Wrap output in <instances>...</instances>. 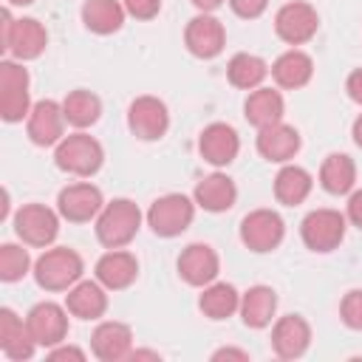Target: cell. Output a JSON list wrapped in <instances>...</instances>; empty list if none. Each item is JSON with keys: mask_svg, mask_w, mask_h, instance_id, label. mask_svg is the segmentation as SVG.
I'll return each instance as SVG.
<instances>
[{"mask_svg": "<svg viewBox=\"0 0 362 362\" xmlns=\"http://www.w3.org/2000/svg\"><path fill=\"white\" fill-rule=\"evenodd\" d=\"M141 226V212L130 198H113L96 215V238L107 249L127 246Z\"/></svg>", "mask_w": 362, "mask_h": 362, "instance_id": "6da1fadb", "label": "cell"}, {"mask_svg": "<svg viewBox=\"0 0 362 362\" xmlns=\"http://www.w3.org/2000/svg\"><path fill=\"white\" fill-rule=\"evenodd\" d=\"M85 263L82 257L68 246L45 249L34 263V280L45 291H68L74 283L82 280Z\"/></svg>", "mask_w": 362, "mask_h": 362, "instance_id": "7a4b0ae2", "label": "cell"}, {"mask_svg": "<svg viewBox=\"0 0 362 362\" xmlns=\"http://www.w3.org/2000/svg\"><path fill=\"white\" fill-rule=\"evenodd\" d=\"M45 45H48V31L42 28L40 20H34V17L14 20L11 8L8 6L3 8V48L14 59H20V62L37 59L45 51Z\"/></svg>", "mask_w": 362, "mask_h": 362, "instance_id": "3957f363", "label": "cell"}, {"mask_svg": "<svg viewBox=\"0 0 362 362\" xmlns=\"http://www.w3.org/2000/svg\"><path fill=\"white\" fill-rule=\"evenodd\" d=\"M54 161H57L59 170H65V173H71V175L90 178V175L102 167L105 150H102V144H99L93 136H88V133H71V136H65V139L57 144Z\"/></svg>", "mask_w": 362, "mask_h": 362, "instance_id": "277c9868", "label": "cell"}, {"mask_svg": "<svg viewBox=\"0 0 362 362\" xmlns=\"http://www.w3.org/2000/svg\"><path fill=\"white\" fill-rule=\"evenodd\" d=\"M31 96H28V71L20 59H3L0 62V116L3 122H23L31 113Z\"/></svg>", "mask_w": 362, "mask_h": 362, "instance_id": "5b68a950", "label": "cell"}, {"mask_svg": "<svg viewBox=\"0 0 362 362\" xmlns=\"http://www.w3.org/2000/svg\"><path fill=\"white\" fill-rule=\"evenodd\" d=\"M195 218V201H189L181 192H167L156 198L147 209V226L158 238H175L181 235Z\"/></svg>", "mask_w": 362, "mask_h": 362, "instance_id": "8992f818", "label": "cell"}, {"mask_svg": "<svg viewBox=\"0 0 362 362\" xmlns=\"http://www.w3.org/2000/svg\"><path fill=\"white\" fill-rule=\"evenodd\" d=\"M348 218L339 209H311L300 223V238L311 252H331L345 238Z\"/></svg>", "mask_w": 362, "mask_h": 362, "instance_id": "52a82bcc", "label": "cell"}, {"mask_svg": "<svg viewBox=\"0 0 362 362\" xmlns=\"http://www.w3.org/2000/svg\"><path fill=\"white\" fill-rule=\"evenodd\" d=\"M320 28V14L311 3H303V0H291L286 6L277 8L274 14V31L283 42L288 45H303L308 42Z\"/></svg>", "mask_w": 362, "mask_h": 362, "instance_id": "ba28073f", "label": "cell"}, {"mask_svg": "<svg viewBox=\"0 0 362 362\" xmlns=\"http://www.w3.org/2000/svg\"><path fill=\"white\" fill-rule=\"evenodd\" d=\"M105 206V198H102V189L93 187L90 181H76V184H68L59 189L57 195V212L65 218V221H74V223H85L90 218H96Z\"/></svg>", "mask_w": 362, "mask_h": 362, "instance_id": "9c48e42d", "label": "cell"}, {"mask_svg": "<svg viewBox=\"0 0 362 362\" xmlns=\"http://www.w3.org/2000/svg\"><path fill=\"white\" fill-rule=\"evenodd\" d=\"M14 232L28 246H48L59 232V215L42 204H25L14 215Z\"/></svg>", "mask_w": 362, "mask_h": 362, "instance_id": "30bf717a", "label": "cell"}, {"mask_svg": "<svg viewBox=\"0 0 362 362\" xmlns=\"http://www.w3.org/2000/svg\"><path fill=\"white\" fill-rule=\"evenodd\" d=\"M286 235L283 218L274 209H255L240 221V240L252 252H272Z\"/></svg>", "mask_w": 362, "mask_h": 362, "instance_id": "8fae6325", "label": "cell"}, {"mask_svg": "<svg viewBox=\"0 0 362 362\" xmlns=\"http://www.w3.org/2000/svg\"><path fill=\"white\" fill-rule=\"evenodd\" d=\"M68 308L45 300V303H37L28 314H25V325H28V334L37 345L42 348H54L65 339L68 334Z\"/></svg>", "mask_w": 362, "mask_h": 362, "instance_id": "7c38bea8", "label": "cell"}, {"mask_svg": "<svg viewBox=\"0 0 362 362\" xmlns=\"http://www.w3.org/2000/svg\"><path fill=\"white\" fill-rule=\"evenodd\" d=\"M127 124L133 130L136 139L141 141H156L167 133L170 127V113H167V105L158 99V96H139L130 102V110H127Z\"/></svg>", "mask_w": 362, "mask_h": 362, "instance_id": "4fadbf2b", "label": "cell"}, {"mask_svg": "<svg viewBox=\"0 0 362 362\" xmlns=\"http://www.w3.org/2000/svg\"><path fill=\"white\" fill-rule=\"evenodd\" d=\"M90 351L96 359L102 362H119V359H130L133 354V331L124 322L116 320H105L93 328L90 334Z\"/></svg>", "mask_w": 362, "mask_h": 362, "instance_id": "5bb4252c", "label": "cell"}, {"mask_svg": "<svg viewBox=\"0 0 362 362\" xmlns=\"http://www.w3.org/2000/svg\"><path fill=\"white\" fill-rule=\"evenodd\" d=\"M184 42L189 48V54L201 57V59H212L223 51V42H226V31L221 25L218 17L212 14H198L187 23V31H184Z\"/></svg>", "mask_w": 362, "mask_h": 362, "instance_id": "9a60e30c", "label": "cell"}, {"mask_svg": "<svg viewBox=\"0 0 362 362\" xmlns=\"http://www.w3.org/2000/svg\"><path fill=\"white\" fill-rule=\"evenodd\" d=\"M62 127H65V110L62 105H57L54 99H42L31 107L28 113V139L40 147H51V144H59L65 136H62Z\"/></svg>", "mask_w": 362, "mask_h": 362, "instance_id": "2e32d148", "label": "cell"}, {"mask_svg": "<svg viewBox=\"0 0 362 362\" xmlns=\"http://www.w3.org/2000/svg\"><path fill=\"white\" fill-rule=\"evenodd\" d=\"M198 150L204 156V161L215 164V167H223L229 161H235L238 150H240V139L235 133L232 124H223V122H212L201 130V139H198Z\"/></svg>", "mask_w": 362, "mask_h": 362, "instance_id": "e0dca14e", "label": "cell"}, {"mask_svg": "<svg viewBox=\"0 0 362 362\" xmlns=\"http://www.w3.org/2000/svg\"><path fill=\"white\" fill-rule=\"evenodd\" d=\"M218 272H221V263L209 243H189L178 255V274L189 286H209L218 277Z\"/></svg>", "mask_w": 362, "mask_h": 362, "instance_id": "ac0fdd59", "label": "cell"}, {"mask_svg": "<svg viewBox=\"0 0 362 362\" xmlns=\"http://www.w3.org/2000/svg\"><path fill=\"white\" fill-rule=\"evenodd\" d=\"M311 342V328L300 314H286L272 328V348L280 359H297Z\"/></svg>", "mask_w": 362, "mask_h": 362, "instance_id": "d6986e66", "label": "cell"}, {"mask_svg": "<svg viewBox=\"0 0 362 362\" xmlns=\"http://www.w3.org/2000/svg\"><path fill=\"white\" fill-rule=\"evenodd\" d=\"M297 150H300V133L291 124L274 122V124L257 130V153L266 161L286 164V161H291L297 156Z\"/></svg>", "mask_w": 362, "mask_h": 362, "instance_id": "ffe728a7", "label": "cell"}, {"mask_svg": "<svg viewBox=\"0 0 362 362\" xmlns=\"http://www.w3.org/2000/svg\"><path fill=\"white\" fill-rule=\"evenodd\" d=\"M96 280L107 288V291H119V288H127L136 274H139V260L124 252V249H110L105 252L99 260H96Z\"/></svg>", "mask_w": 362, "mask_h": 362, "instance_id": "44dd1931", "label": "cell"}, {"mask_svg": "<svg viewBox=\"0 0 362 362\" xmlns=\"http://www.w3.org/2000/svg\"><path fill=\"white\" fill-rule=\"evenodd\" d=\"M107 288L99 280H79L65 294V308L79 320H99L107 311Z\"/></svg>", "mask_w": 362, "mask_h": 362, "instance_id": "7402d4cb", "label": "cell"}, {"mask_svg": "<svg viewBox=\"0 0 362 362\" xmlns=\"http://www.w3.org/2000/svg\"><path fill=\"white\" fill-rule=\"evenodd\" d=\"M235 198H238V187L223 173L204 175L192 192V201L206 212H226L229 206H235Z\"/></svg>", "mask_w": 362, "mask_h": 362, "instance_id": "603a6c76", "label": "cell"}, {"mask_svg": "<svg viewBox=\"0 0 362 362\" xmlns=\"http://www.w3.org/2000/svg\"><path fill=\"white\" fill-rule=\"evenodd\" d=\"M0 348L14 362L31 359V354L37 348V342L28 334L25 320H20L11 308H0Z\"/></svg>", "mask_w": 362, "mask_h": 362, "instance_id": "cb8c5ba5", "label": "cell"}, {"mask_svg": "<svg viewBox=\"0 0 362 362\" xmlns=\"http://www.w3.org/2000/svg\"><path fill=\"white\" fill-rule=\"evenodd\" d=\"M283 113H286V102H283L280 90H274V88H263L260 85V88L249 90V96L243 102V116L257 130L269 127L274 122H283Z\"/></svg>", "mask_w": 362, "mask_h": 362, "instance_id": "d4e9b609", "label": "cell"}, {"mask_svg": "<svg viewBox=\"0 0 362 362\" xmlns=\"http://www.w3.org/2000/svg\"><path fill=\"white\" fill-rule=\"evenodd\" d=\"M311 74H314V62H311V57H308L305 51H300V48H291V51L280 54V57L274 59V65H272L274 82H277L280 88H288V90L308 85Z\"/></svg>", "mask_w": 362, "mask_h": 362, "instance_id": "484cf974", "label": "cell"}, {"mask_svg": "<svg viewBox=\"0 0 362 362\" xmlns=\"http://www.w3.org/2000/svg\"><path fill=\"white\" fill-rule=\"evenodd\" d=\"M240 317L249 328H266L277 311V294L269 286H252L240 294Z\"/></svg>", "mask_w": 362, "mask_h": 362, "instance_id": "4316f807", "label": "cell"}, {"mask_svg": "<svg viewBox=\"0 0 362 362\" xmlns=\"http://www.w3.org/2000/svg\"><path fill=\"white\" fill-rule=\"evenodd\" d=\"M124 3L119 0H85L82 3V23L93 34H113L124 23Z\"/></svg>", "mask_w": 362, "mask_h": 362, "instance_id": "83f0119b", "label": "cell"}, {"mask_svg": "<svg viewBox=\"0 0 362 362\" xmlns=\"http://www.w3.org/2000/svg\"><path fill=\"white\" fill-rule=\"evenodd\" d=\"M354 181H356V164L351 156L345 153H331L325 156L322 167H320V184L325 192L331 195H345L354 189Z\"/></svg>", "mask_w": 362, "mask_h": 362, "instance_id": "f1b7e54d", "label": "cell"}, {"mask_svg": "<svg viewBox=\"0 0 362 362\" xmlns=\"http://www.w3.org/2000/svg\"><path fill=\"white\" fill-rule=\"evenodd\" d=\"M198 308L209 320H226V317H232L240 308V294H238L235 286L212 280L209 286H204V291L198 297Z\"/></svg>", "mask_w": 362, "mask_h": 362, "instance_id": "f546056e", "label": "cell"}, {"mask_svg": "<svg viewBox=\"0 0 362 362\" xmlns=\"http://www.w3.org/2000/svg\"><path fill=\"white\" fill-rule=\"evenodd\" d=\"M311 184H314V178L308 170H303L297 164H286L274 178V195L280 204L294 206V204H303L308 198Z\"/></svg>", "mask_w": 362, "mask_h": 362, "instance_id": "4dcf8cb0", "label": "cell"}, {"mask_svg": "<svg viewBox=\"0 0 362 362\" xmlns=\"http://www.w3.org/2000/svg\"><path fill=\"white\" fill-rule=\"evenodd\" d=\"M226 76L235 88L240 90H255L263 85V79L269 76V65L257 57V54H235L226 65Z\"/></svg>", "mask_w": 362, "mask_h": 362, "instance_id": "1f68e13d", "label": "cell"}, {"mask_svg": "<svg viewBox=\"0 0 362 362\" xmlns=\"http://www.w3.org/2000/svg\"><path fill=\"white\" fill-rule=\"evenodd\" d=\"M62 110H65V122L74 124V127H90L99 113H102V102L96 93L90 90H71L65 99H62Z\"/></svg>", "mask_w": 362, "mask_h": 362, "instance_id": "d6a6232c", "label": "cell"}, {"mask_svg": "<svg viewBox=\"0 0 362 362\" xmlns=\"http://www.w3.org/2000/svg\"><path fill=\"white\" fill-rule=\"evenodd\" d=\"M31 266L28 249L17 246V243H3L0 246V280L3 283H17Z\"/></svg>", "mask_w": 362, "mask_h": 362, "instance_id": "836d02e7", "label": "cell"}, {"mask_svg": "<svg viewBox=\"0 0 362 362\" xmlns=\"http://www.w3.org/2000/svg\"><path fill=\"white\" fill-rule=\"evenodd\" d=\"M339 317L348 328L362 331V288H351L339 303Z\"/></svg>", "mask_w": 362, "mask_h": 362, "instance_id": "e575fe53", "label": "cell"}, {"mask_svg": "<svg viewBox=\"0 0 362 362\" xmlns=\"http://www.w3.org/2000/svg\"><path fill=\"white\" fill-rule=\"evenodd\" d=\"M124 11L136 20H153L161 11V0H122Z\"/></svg>", "mask_w": 362, "mask_h": 362, "instance_id": "d590c367", "label": "cell"}, {"mask_svg": "<svg viewBox=\"0 0 362 362\" xmlns=\"http://www.w3.org/2000/svg\"><path fill=\"white\" fill-rule=\"evenodd\" d=\"M229 6H232V11H235L238 17L255 20V17H260V14L266 11L269 0H229Z\"/></svg>", "mask_w": 362, "mask_h": 362, "instance_id": "8d00e7d4", "label": "cell"}, {"mask_svg": "<svg viewBox=\"0 0 362 362\" xmlns=\"http://www.w3.org/2000/svg\"><path fill=\"white\" fill-rule=\"evenodd\" d=\"M345 218L362 229V189H356L351 198H348V209H345Z\"/></svg>", "mask_w": 362, "mask_h": 362, "instance_id": "74e56055", "label": "cell"}, {"mask_svg": "<svg viewBox=\"0 0 362 362\" xmlns=\"http://www.w3.org/2000/svg\"><path fill=\"white\" fill-rule=\"evenodd\" d=\"M54 362H59V359H76V362H82L85 359V351H79V348H74V345H54L51 348V354H48Z\"/></svg>", "mask_w": 362, "mask_h": 362, "instance_id": "f35d334b", "label": "cell"}, {"mask_svg": "<svg viewBox=\"0 0 362 362\" xmlns=\"http://www.w3.org/2000/svg\"><path fill=\"white\" fill-rule=\"evenodd\" d=\"M345 90H348V96H351L356 105H362V68H356V71L348 74V79H345Z\"/></svg>", "mask_w": 362, "mask_h": 362, "instance_id": "ab89813d", "label": "cell"}, {"mask_svg": "<svg viewBox=\"0 0 362 362\" xmlns=\"http://www.w3.org/2000/svg\"><path fill=\"white\" fill-rule=\"evenodd\" d=\"M212 359H240V362H246L249 354L246 351H238V348H221V351L212 354Z\"/></svg>", "mask_w": 362, "mask_h": 362, "instance_id": "60d3db41", "label": "cell"}, {"mask_svg": "<svg viewBox=\"0 0 362 362\" xmlns=\"http://www.w3.org/2000/svg\"><path fill=\"white\" fill-rule=\"evenodd\" d=\"M221 3H223V0H192V6H198V8H201V11H206V14H209V11H215Z\"/></svg>", "mask_w": 362, "mask_h": 362, "instance_id": "b9f144b4", "label": "cell"}, {"mask_svg": "<svg viewBox=\"0 0 362 362\" xmlns=\"http://www.w3.org/2000/svg\"><path fill=\"white\" fill-rule=\"evenodd\" d=\"M351 136H354V141L362 147V113L354 119V127H351Z\"/></svg>", "mask_w": 362, "mask_h": 362, "instance_id": "7bdbcfd3", "label": "cell"}, {"mask_svg": "<svg viewBox=\"0 0 362 362\" xmlns=\"http://www.w3.org/2000/svg\"><path fill=\"white\" fill-rule=\"evenodd\" d=\"M34 0H8V6H31Z\"/></svg>", "mask_w": 362, "mask_h": 362, "instance_id": "ee69618b", "label": "cell"}]
</instances>
